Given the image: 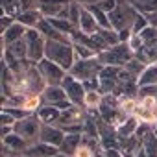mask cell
I'll return each mask as SVG.
<instances>
[{"label": "cell", "mask_w": 157, "mask_h": 157, "mask_svg": "<svg viewBox=\"0 0 157 157\" xmlns=\"http://www.w3.org/2000/svg\"><path fill=\"white\" fill-rule=\"evenodd\" d=\"M44 89H46V82L37 68V63H30L24 70L13 72V94L37 96V94H43Z\"/></svg>", "instance_id": "obj_1"}, {"label": "cell", "mask_w": 157, "mask_h": 157, "mask_svg": "<svg viewBox=\"0 0 157 157\" xmlns=\"http://www.w3.org/2000/svg\"><path fill=\"white\" fill-rule=\"evenodd\" d=\"M44 57L57 63L59 67H63L67 72L72 68V65L76 63V52H74V44L65 43V41H50L46 39V48H44Z\"/></svg>", "instance_id": "obj_2"}, {"label": "cell", "mask_w": 157, "mask_h": 157, "mask_svg": "<svg viewBox=\"0 0 157 157\" xmlns=\"http://www.w3.org/2000/svg\"><path fill=\"white\" fill-rule=\"evenodd\" d=\"M107 15H109L111 28L117 30V32H122V30H131L133 28V22H135L139 11L128 2V0H118L117 8Z\"/></svg>", "instance_id": "obj_3"}, {"label": "cell", "mask_w": 157, "mask_h": 157, "mask_svg": "<svg viewBox=\"0 0 157 157\" xmlns=\"http://www.w3.org/2000/svg\"><path fill=\"white\" fill-rule=\"evenodd\" d=\"M102 65H113V67H124L129 59L135 57V52L131 50L129 43H117L109 46L107 50L100 52L96 56Z\"/></svg>", "instance_id": "obj_4"}, {"label": "cell", "mask_w": 157, "mask_h": 157, "mask_svg": "<svg viewBox=\"0 0 157 157\" xmlns=\"http://www.w3.org/2000/svg\"><path fill=\"white\" fill-rule=\"evenodd\" d=\"M102 68H104V65L94 56V57H89V59H76V63L72 65V68L68 70V74L74 76L76 80H80V82H85V80L98 78L100 72H102Z\"/></svg>", "instance_id": "obj_5"}, {"label": "cell", "mask_w": 157, "mask_h": 157, "mask_svg": "<svg viewBox=\"0 0 157 157\" xmlns=\"http://www.w3.org/2000/svg\"><path fill=\"white\" fill-rule=\"evenodd\" d=\"M41 128H43L41 118L37 117V113H32V115H28L26 118L17 120L15 126H13V131L19 133L21 137H24L30 144H33V142H37L39 137H41Z\"/></svg>", "instance_id": "obj_6"}, {"label": "cell", "mask_w": 157, "mask_h": 157, "mask_svg": "<svg viewBox=\"0 0 157 157\" xmlns=\"http://www.w3.org/2000/svg\"><path fill=\"white\" fill-rule=\"evenodd\" d=\"M24 39H26V46H28V59L32 63H39L41 59H44L46 37L37 28H28Z\"/></svg>", "instance_id": "obj_7"}, {"label": "cell", "mask_w": 157, "mask_h": 157, "mask_svg": "<svg viewBox=\"0 0 157 157\" xmlns=\"http://www.w3.org/2000/svg\"><path fill=\"white\" fill-rule=\"evenodd\" d=\"M37 68L41 72V76L44 78L46 85H61L63 80H65V76L68 74L63 67H59L57 63H54V61H50L46 57L37 63Z\"/></svg>", "instance_id": "obj_8"}, {"label": "cell", "mask_w": 157, "mask_h": 157, "mask_svg": "<svg viewBox=\"0 0 157 157\" xmlns=\"http://www.w3.org/2000/svg\"><path fill=\"white\" fill-rule=\"evenodd\" d=\"M61 87L65 89L68 100H70L74 105L85 107L83 102H85V94H87V91H85V87H83V83H82L80 80H76L74 76L67 74V76H65V80H63V83H61Z\"/></svg>", "instance_id": "obj_9"}, {"label": "cell", "mask_w": 157, "mask_h": 157, "mask_svg": "<svg viewBox=\"0 0 157 157\" xmlns=\"http://www.w3.org/2000/svg\"><path fill=\"white\" fill-rule=\"evenodd\" d=\"M120 70L122 67H113V65H104L100 72V93L102 94H113L117 85L120 83Z\"/></svg>", "instance_id": "obj_10"}, {"label": "cell", "mask_w": 157, "mask_h": 157, "mask_svg": "<svg viewBox=\"0 0 157 157\" xmlns=\"http://www.w3.org/2000/svg\"><path fill=\"white\" fill-rule=\"evenodd\" d=\"M133 155L135 157H157V135H155V129L148 131L140 139V144H139V148H137V151Z\"/></svg>", "instance_id": "obj_11"}, {"label": "cell", "mask_w": 157, "mask_h": 157, "mask_svg": "<svg viewBox=\"0 0 157 157\" xmlns=\"http://www.w3.org/2000/svg\"><path fill=\"white\" fill-rule=\"evenodd\" d=\"M63 139H65V131H63L59 126L43 124L39 140H43V142H46V144H52V146H57V148H59L61 142H63Z\"/></svg>", "instance_id": "obj_12"}, {"label": "cell", "mask_w": 157, "mask_h": 157, "mask_svg": "<svg viewBox=\"0 0 157 157\" xmlns=\"http://www.w3.org/2000/svg\"><path fill=\"white\" fill-rule=\"evenodd\" d=\"M56 153H59V148L52 146V144H46L43 140H37V142L30 144L24 151V155H30V157H52Z\"/></svg>", "instance_id": "obj_13"}, {"label": "cell", "mask_w": 157, "mask_h": 157, "mask_svg": "<svg viewBox=\"0 0 157 157\" xmlns=\"http://www.w3.org/2000/svg\"><path fill=\"white\" fill-rule=\"evenodd\" d=\"M26 32H28V28L24 26V24H21V22H13L4 33H2V50L8 46V44H11V43H15V41H19V39H22L24 35H26Z\"/></svg>", "instance_id": "obj_14"}, {"label": "cell", "mask_w": 157, "mask_h": 157, "mask_svg": "<svg viewBox=\"0 0 157 157\" xmlns=\"http://www.w3.org/2000/svg\"><path fill=\"white\" fill-rule=\"evenodd\" d=\"M43 102L44 104H50V105H57L59 102H65L68 100L65 89L61 85H46V89L43 91Z\"/></svg>", "instance_id": "obj_15"}, {"label": "cell", "mask_w": 157, "mask_h": 157, "mask_svg": "<svg viewBox=\"0 0 157 157\" xmlns=\"http://www.w3.org/2000/svg\"><path fill=\"white\" fill-rule=\"evenodd\" d=\"M70 2V0H39V11L46 17V19H52V17H57L59 11Z\"/></svg>", "instance_id": "obj_16"}, {"label": "cell", "mask_w": 157, "mask_h": 157, "mask_svg": "<svg viewBox=\"0 0 157 157\" xmlns=\"http://www.w3.org/2000/svg\"><path fill=\"white\" fill-rule=\"evenodd\" d=\"M78 30H82L83 33H89V35H93V33H96V32L100 30V26H98L94 15L89 11L87 6L82 8V15H80V24H78Z\"/></svg>", "instance_id": "obj_17"}, {"label": "cell", "mask_w": 157, "mask_h": 157, "mask_svg": "<svg viewBox=\"0 0 157 157\" xmlns=\"http://www.w3.org/2000/svg\"><path fill=\"white\" fill-rule=\"evenodd\" d=\"M2 144L4 146H8L13 153H17V155H21V153H24L26 151V148L30 146V142L24 139V137H21L19 133H10V135H6V137H2Z\"/></svg>", "instance_id": "obj_18"}, {"label": "cell", "mask_w": 157, "mask_h": 157, "mask_svg": "<svg viewBox=\"0 0 157 157\" xmlns=\"http://www.w3.org/2000/svg\"><path fill=\"white\" fill-rule=\"evenodd\" d=\"M82 135L83 133H65V139H63V142L59 146V151L68 155V157H74L78 146L82 144Z\"/></svg>", "instance_id": "obj_19"}, {"label": "cell", "mask_w": 157, "mask_h": 157, "mask_svg": "<svg viewBox=\"0 0 157 157\" xmlns=\"http://www.w3.org/2000/svg\"><path fill=\"white\" fill-rule=\"evenodd\" d=\"M37 117L41 118L43 124H50V126H56L59 117H61V109H57L56 105H50V104H43L37 111Z\"/></svg>", "instance_id": "obj_20"}, {"label": "cell", "mask_w": 157, "mask_h": 157, "mask_svg": "<svg viewBox=\"0 0 157 157\" xmlns=\"http://www.w3.org/2000/svg\"><path fill=\"white\" fill-rule=\"evenodd\" d=\"M44 19V15L39 11V10H30V11H22L19 17H17V22L24 24L26 28H37V24Z\"/></svg>", "instance_id": "obj_21"}, {"label": "cell", "mask_w": 157, "mask_h": 157, "mask_svg": "<svg viewBox=\"0 0 157 157\" xmlns=\"http://www.w3.org/2000/svg\"><path fill=\"white\" fill-rule=\"evenodd\" d=\"M139 118L137 117H128L122 124H118L117 126V133H118V139H124V137H131V135H135V131H137V128H139Z\"/></svg>", "instance_id": "obj_22"}, {"label": "cell", "mask_w": 157, "mask_h": 157, "mask_svg": "<svg viewBox=\"0 0 157 157\" xmlns=\"http://www.w3.org/2000/svg\"><path fill=\"white\" fill-rule=\"evenodd\" d=\"M2 52H8V54H11V56H13V57H17V59H28V46H26V39L22 37V39H19V41H15V43L8 44Z\"/></svg>", "instance_id": "obj_23"}, {"label": "cell", "mask_w": 157, "mask_h": 157, "mask_svg": "<svg viewBox=\"0 0 157 157\" xmlns=\"http://www.w3.org/2000/svg\"><path fill=\"white\" fill-rule=\"evenodd\" d=\"M22 0H0V6H2V13L10 15L17 21V17L22 13V6H21Z\"/></svg>", "instance_id": "obj_24"}, {"label": "cell", "mask_w": 157, "mask_h": 157, "mask_svg": "<svg viewBox=\"0 0 157 157\" xmlns=\"http://www.w3.org/2000/svg\"><path fill=\"white\" fill-rule=\"evenodd\" d=\"M139 85H157V63H151L139 76Z\"/></svg>", "instance_id": "obj_25"}, {"label": "cell", "mask_w": 157, "mask_h": 157, "mask_svg": "<svg viewBox=\"0 0 157 157\" xmlns=\"http://www.w3.org/2000/svg\"><path fill=\"white\" fill-rule=\"evenodd\" d=\"M128 2L139 11V13H153L157 11V0H128Z\"/></svg>", "instance_id": "obj_26"}, {"label": "cell", "mask_w": 157, "mask_h": 157, "mask_svg": "<svg viewBox=\"0 0 157 157\" xmlns=\"http://www.w3.org/2000/svg\"><path fill=\"white\" fill-rule=\"evenodd\" d=\"M87 8H89V11L94 15V19H96V22H98V26L100 28H111V22H109V15L104 11V10H100L96 4H85Z\"/></svg>", "instance_id": "obj_27"}, {"label": "cell", "mask_w": 157, "mask_h": 157, "mask_svg": "<svg viewBox=\"0 0 157 157\" xmlns=\"http://www.w3.org/2000/svg\"><path fill=\"white\" fill-rule=\"evenodd\" d=\"M52 24H54V28L56 30H59L61 33H65V35H68L70 37V33H72V30L76 28L68 19H59V17H52V19H48Z\"/></svg>", "instance_id": "obj_28"}, {"label": "cell", "mask_w": 157, "mask_h": 157, "mask_svg": "<svg viewBox=\"0 0 157 157\" xmlns=\"http://www.w3.org/2000/svg\"><path fill=\"white\" fill-rule=\"evenodd\" d=\"M102 98H104V94L100 91H87L85 102H83L85 109H98L100 104H102Z\"/></svg>", "instance_id": "obj_29"}, {"label": "cell", "mask_w": 157, "mask_h": 157, "mask_svg": "<svg viewBox=\"0 0 157 157\" xmlns=\"http://www.w3.org/2000/svg\"><path fill=\"white\" fill-rule=\"evenodd\" d=\"M146 67H148V65H146V63H142V61H140V59H137V57L129 59V61H128V63L124 65V68H126V70H128L129 74L137 76V78H139V76H140V74L144 72V68H146Z\"/></svg>", "instance_id": "obj_30"}, {"label": "cell", "mask_w": 157, "mask_h": 157, "mask_svg": "<svg viewBox=\"0 0 157 157\" xmlns=\"http://www.w3.org/2000/svg\"><path fill=\"white\" fill-rule=\"evenodd\" d=\"M74 44V52H76V59H89V57H94V50H91L89 46L82 44V43H72Z\"/></svg>", "instance_id": "obj_31"}, {"label": "cell", "mask_w": 157, "mask_h": 157, "mask_svg": "<svg viewBox=\"0 0 157 157\" xmlns=\"http://www.w3.org/2000/svg\"><path fill=\"white\" fill-rule=\"evenodd\" d=\"M137 98H139V100H144V98H157V85H139Z\"/></svg>", "instance_id": "obj_32"}, {"label": "cell", "mask_w": 157, "mask_h": 157, "mask_svg": "<svg viewBox=\"0 0 157 157\" xmlns=\"http://www.w3.org/2000/svg\"><path fill=\"white\" fill-rule=\"evenodd\" d=\"M2 111L10 113V115H11V117H15L17 120L26 118L28 115H32V113H30V111H26L24 107H17V105H6V107H2Z\"/></svg>", "instance_id": "obj_33"}, {"label": "cell", "mask_w": 157, "mask_h": 157, "mask_svg": "<svg viewBox=\"0 0 157 157\" xmlns=\"http://www.w3.org/2000/svg\"><path fill=\"white\" fill-rule=\"evenodd\" d=\"M102 150V148H100ZM98 150H94V148H91L89 144H85V142H82L80 146H78V150H76V153H74V157H94V153H96Z\"/></svg>", "instance_id": "obj_34"}, {"label": "cell", "mask_w": 157, "mask_h": 157, "mask_svg": "<svg viewBox=\"0 0 157 157\" xmlns=\"http://www.w3.org/2000/svg\"><path fill=\"white\" fill-rule=\"evenodd\" d=\"M146 26H148L146 15H144V13H139V15H137V19H135V22H133V28H131V32L139 35V33H140V32H142Z\"/></svg>", "instance_id": "obj_35"}, {"label": "cell", "mask_w": 157, "mask_h": 157, "mask_svg": "<svg viewBox=\"0 0 157 157\" xmlns=\"http://www.w3.org/2000/svg\"><path fill=\"white\" fill-rule=\"evenodd\" d=\"M117 4H118V0H102L100 4H96L100 10H104L105 13H111L115 8H117Z\"/></svg>", "instance_id": "obj_36"}, {"label": "cell", "mask_w": 157, "mask_h": 157, "mask_svg": "<svg viewBox=\"0 0 157 157\" xmlns=\"http://www.w3.org/2000/svg\"><path fill=\"white\" fill-rule=\"evenodd\" d=\"M85 91H100V78H93V80H85L82 82Z\"/></svg>", "instance_id": "obj_37"}, {"label": "cell", "mask_w": 157, "mask_h": 157, "mask_svg": "<svg viewBox=\"0 0 157 157\" xmlns=\"http://www.w3.org/2000/svg\"><path fill=\"white\" fill-rule=\"evenodd\" d=\"M13 22H15V19H13V17H10V15H4V13H2V17H0V30H2V33H4V32H6Z\"/></svg>", "instance_id": "obj_38"}, {"label": "cell", "mask_w": 157, "mask_h": 157, "mask_svg": "<svg viewBox=\"0 0 157 157\" xmlns=\"http://www.w3.org/2000/svg\"><path fill=\"white\" fill-rule=\"evenodd\" d=\"M0 120H2V126H15V122H17V118L11 117V115L6 113V111L0 113Z\"/></svg>", "instance_id": "obj_39"}, {"label": "cell", "mask_w": 157, "mask_h": 157, "mask_svg": "<svg viewBox=\"0 0 157 157\" xmlns=\"http://www.w3.org/2000/svg\"><path fill=\"white\" fill-rule=\"evenodd\" d=\"M22 11H30V10H39V0H22L21 2Z\"/></svg>", "instance_id": "obj_40"}, {"label": "cell", "mask_w": 157, "mask_h": 157, "mask_svg": "<svg viewBox=\"0 0 157 157\" xmlns=\"http://www.w3.org/2000/svg\"><path fill=\"white\" fill-rule=\"evenodd\" d=\"M131 35H133L131 30H122V32H118V39H120V43H129Z\"/></svg>", "instance_id": "obj_41"}, {"label": "cell", "mask_w": 157, "mask_h": 157, "mask_svg": "<svg viewBox=\"0 0 157 157\" xmlns=\"http://www.w3.org/2000/svg\"><path fill=\"white\" fill-rule=\"evenodd\" d=\"M124 151L120 148H107L105 150V157H122Z\"/></svg>", "instance_id": "obj_42"}, {"label": "cell", "mask_w": 157, "mask_h": 157, "mask_svg": "<svg viewBox=\"0 0 157 157\" xmlns=\"http://www.w3.org/2000/svg\"><path fill=\"white\" fill-rule=\"evenodd\" d=\"M146 21H148V26H151V28L157 30V11H153V13H146Z\"/></svg>", "instance_id": "obj_43"}, {"label": "cell", "mask_w": 157, "mask_h": 157, "mask_svg": "<svg viewBox=\"0 0 157 157\" xmlns=\"http://www.w3.org/2000/svg\"><path fill=\"white\" fill-rule=\"evenodd\" d=\"M2 137H6V135H10V133H13V126H2Z\"/></svg>", "instance_id": "obj_44"}, {"label": "cell", "mask_w": 157, "mask_h": 157, "mask_svg": "<svg viewBox=\"0 0 157 157\" xmlns=\"http://www.w3.org/2000/svg\"><path fill=\"white\" fill-rule=\"evenodd\" d=\"M100 2H102V0H85V4H100ZM85 4H83V6H85Z\"/></svg>", "instance_id": "obj_45"}, {"label": "cell", "mask_w": 157, "mask_h": 157, "mask_svg": "<svg viewBox=\"0 0 157 157\" xmlns=\"http://www.w3.org/2000/svg\"><path fill=\"white\" fill-rule=\"evenodd\" d=\"M4 157H19L17 153H10V155H4Z\"/></svg>", "instance_id": "obj_46"}, {"label": "cell", "mask_w": 157, "mask_h": 157, "mask_svg": "<svg viewBox=\"0 0 157 157\" xmlns=\"http://www.w3.org/2000/svg\"><path fill=\"white\" fill-rule=\"evenodd\" d=\"M122 157H135V155H133V153H124Z\"/></svg>", "instance_id": "obj_47"}, {"label": "cell", "mask_w": 157, "mask_h": 157, "mask_svg": "<svg viewBox=\"0 0 157 157\" xmlns=\"http://www.w3.org/2000/svg\"><path fill=\"white\" fill-rule=\"evenodd\" d=\"M74 2H80V4H85V0H74Z\"/></svg>", "instance_id": "obj_48"}, {"label": "cell", "mask_w": 157, "mask_h": 157, "mask_svg": "<svg viewBox=\"0 0 157 157\" xmlns=\"http://www.w3.org/2000/svg\"><path fill=\"white\" fill-rule=\"evenodd\" d=\"M155 135H157V128H155Z\"/></svg>", "instance_id": "obj_49"}, {"label": "cell", "mask_w": 157, "mask_h": 157, "mask_svg": "<svg viewBox=\"0 0 157 157\" xmlns=\"http://www.w3.org/2000/svg\"><path fill=\"white\" fill-rule=\"evenodd\" d=\"M155 128H157V122H155Z\"/></svg>", "instance_id": "obj_50"}]
</instances>
